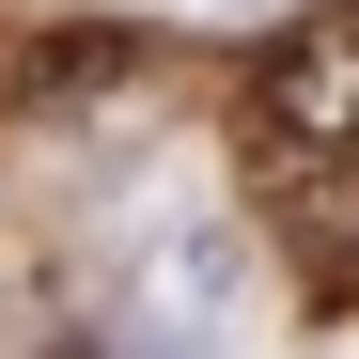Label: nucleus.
Segmentation results:
<instances>
[{
  "mask_svg": "<svg viewBox=\"0 0 359 359\" xmlns=\"http://www.w3.org/2000/svg\"><path fill=\"white\" fill-rule=\"evenodd\" d=\"M250 126H266L281 156H344V141H359V0H313V16H281Z\"/></svg>",
  "mask_w": 359,
  "mask_h": 359,
  "instance_id": "nucleus-1",
  "label": "nucleus"
},
{
  "mask_svg": "<svg viewBox=\"0 0 359 359\" xmlns=\"http://www.w3.org/2000/svg\"><path fill=\"white\" fill-rule=\"evenodd\" d=\"M126 359H219V344H172V328H126Z\"/></svg>",
  "mask_w": 359,
  "mask_h": 359,
  "instance_id": "nucleus-3",
  "label": "nucleus"
},
{
  "mask_svg": "<svg viewBox=\"0 0 359 359\" xmlns=\"http://www.w3.org/2000/svg\"><path fill=\"white\" fill-rule=\"evenodd\" d=\"M234 297H250V234H234V203H156V219H141V328L219 344Z\"/></svg>",
  "mask_w": 359,
  "mask_h": 359,
  "instance_id": "nucleus-2",
  "label": "nucleus"
}]
</instances>
